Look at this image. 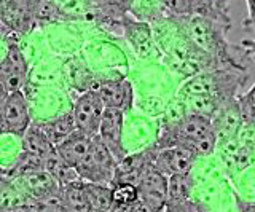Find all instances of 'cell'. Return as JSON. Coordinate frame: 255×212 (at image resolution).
I'll return each mask as SVG.
<instances>
[{"label": "cell", "instance_id": "1", "mask_svg": "<svg viewBox=\"0 0 255 212\" xmlns=\"http://www.w3.org/2000/svg\"><path fill=\"white\" fill-rule=\"evenodd\" d=\"M215 142H217V132L209 116L191 113L166 128L164 134L155 147H183L196 156H206L214 152Z\"/></svg>", "mask_w": 255, "mask_h": 212}, {"label": "cell", "instance_id": "2", "mask_svg": "<svg viewBox=\"0 0 255 212\" xmlns=\"http://www.w3.org/2000/svg\"><path fill=\"white\" fill-rule=\"evenodd\" d=\"M115 169H117V161L114 158V155L101 142L98 134L93 139V144L88 155L75 166L80 180L91 184L109 185V187L114 182Z\"/></svg>", "mask_w": 255, "mask_h": 212}, {"label": "cell", "instance_id": "3", "mask_svg": "<svg viewBox=\"0 0 255 212\" xmlns=\"http://www.w3.org/2000/svg\"><path fill=\"white\" fill-rule=\"evenodd\" d=\"M137 193L151 212H163L167 203V176L148 163L137 184Z\"/></svg>", "mask_w": 255, "mask_h": 212}, {"label": "cell", "instance_id": "4", "mask_svg": "<svg viewBox=\"0 0 255 212\" xmlns=\"http://www.w3.org/2000/svg\"><path fill=\"white\" fill-rule=\"evenodd\" d=\"M30 126L29 107L21 91L8 93L3 99L2 110V134H11L22 137Z\"/></svg>", "mask_w": 255, "mask_h": 212}, {"label": "cell", "instance_id": "5", "mask_svg": "<svg viewBox=\"0 0 255 212\" xmlns=\"http://www.w3.org/2000/svg\"><path fill=\"white\" fill-rule=\"evenodd\" d=\"M153 155H151V164L164 176L174 174H187L191 171L198 156L183 147H166L158 148L151 147Z\"/></svg>", "mask_w": 255, "mask_h": 212}, {"label": "cell", "instance_id": "6", "mask_svg": "<svg viewBox=\"0 0 255 212\" xmlns=\"http://www.w3.org/2000/svg\"><path fill=\"white\" fill-rule=\"evenodd\" d=\"M123 120L125 113L118 108H104L99 124L98 137L107 147V150L114 155L117 164L126 158L123 148Z\"/></svg>", "mask_w": 255, "mask_h": 212}, {"label": "cell", "instance_id": "7", "mask_svg": "<svg viewBox=\"0 0 255 212\" xmlns=\"http://www.w3.org/2000/svg\"><path fill=\"white\" fill-rule=\"evenodd\" d=\"M104 108L106 107H104L102 101L94 91H88L82 94L77 99L74 108H72L77 131H82L90 136L98 134Z\"/></svg>", "mask_w": 255, "mask_h": 212}, {"label": "cell", "instance_id": "8", "mask_svg": "<svg viewBox=\"0 0 255 212\" xmlns=\"http://www.w3.org/2000/svg\"><path fill=\"white\" fill-rule=\"evenodd\" d=\"M0 80L6 93L21 91L22 86L27 83V62L16 45L8 48L6 58L0 62Z\"/></svg>", "mask_w": 255, "mask_h": 212}, {"label": "cell", "instance_id": "9", "mask_svg": "<svg viewBox=\"0 0 255 212\" xmlns=\"http://www.w3.org/2000/svg\"><path fill=\"white\" fill-rule=\"evenodd\" d=\"M35 0H0V22L18 32H27Z\"/></svg>", "mask_w": 255, "mask_h": 212}, {"label": "cell", "instance_id": "10", "mask_svg": "<svg viewBox=\"0 0 255 212\" xmlns=\"http://www.w3.org/2000/svg\"><path fill=\"white\" fill-rule=\"evenodd\" d=\"M94 93L99 96L106 108H118L125 113L132 106V88L126 80L102 82Z\"/></svg>", "mask_w": 255, "mask_h": 212}, {"label": "cell", "instance_id": "11", "mask_svg": "<svg viewBox=\"0 0 255 212\" xmlns=\"http://www.w3.org/2000/svg\"><path fill=\"white\" fill-rule=\"evenodd\" d=\"M93 139H94V136L85 134L82 131H75V132H72L66 140H62L61 144L56 145L54 148L64 161L70 164L72 168H75L77 164L88 155V152H90Z\"/></svg>", "mask_w": 255, "mask_h": 212}, {"label": "cell", "instance_id": "12", "mask_svg": "<svg viewBox=\"0 0 255 212\" xmlns=\"http://www.w3.org/2000/svg\"><path fill=\"white\" fill-rule=\"evenodd\" d=\"M164 5L174 11L175 14H199V16L204 18H212L222 22H228L230 24V18L228 14L220 13L217 8L214 6L212 0H163Z\"/></svg>", "mask_w": 255, "mask_h": 212}, {"label": "cell", "instance_id": "13", "mask_svg": "<svg viewBox=\"0 0 255 212\" xmlns=\"http://www.w3.org/2000/svg\"><path fill=\"white\" fill-rule=\"evenodd\" d=\"M24 185V192L29 196V200L35 201L38 198H43V196L54 193L59 190V185L58 182L48 174V172L43 169L40 172H35V174L27 176V177H22V179H16Z\"/></svg>", "mask_w": 255, "mask_h": 212}, {"label": "cell", "instance_id": "14", "mask_svg": "<svg viewBox=\"0 0 255 212\" xmlns=\"http://www.w3.org/2000/svg\"><path fill=\"white\" fill-rule=\"evenodd\" d=\"M61 198L64 212H93L86 198L83 180L78 179L69 185L61 187Z\"/></svg>", "mask_w": 255, "mask_h": 212}, {"label": "cell", "instance_id": "15", "mask_svg": "<svg viewBox=\"0 0 255 212\" xmlns=\"http://www.w3.org/2000/svg\"><path fill=\"white\" fill-rule=\"evenodd\" d=\"M38 128L43 131V134L46 136V139L56 147L58 144H61L62 140H66L72 132L77 131L75 126V120H74V115L72 112L69 113H64L62 116L56 120H51L48 123H40Z\"/></svg>", "mask_w": 255, "mask_h": 212}, {"label": "cell", "instance_id": "16", "mask_svg": "<svg viewBox=\"0 0 255 212\" xmlns=\"http://www.w3.org/2000/svg\"><path fill=\"white\" fill-rule=\"evenodd\" d=\"M43 169L58 182L59 187L69 185L80 179L75 168H72L70 164L64 161L58 155V152H56V148L53 153H50L46 158H43Z\"/></svg>", "mask_w": 255, "mask_h": 212}, {"label": "cell", "instance_id": "17", "mask_svg": "<svg viewBox=\"0 0 255 212\" xmlns=\"http://www.w3.org/2000/svg\"><path fill=\"white\" fill-rule=\"evenodd\" d=\"M21 139H22L24 150L37 155L38 158H42V160L54 152V145L46 139L43 131L38 128V124H30Z\"/></svg>", "mask_w": 255, "mask_h": 212}, {"label": "cell", "instance_id": "18", "mask_svg": "<svg viewBox=\"0 0 255 212\" xmlns=\"http://www.w3.org/2000/svg\"><path fill=\"white\" fill-rule=\"evenodd\" d=\"M85 192L93 212L114 211V192H112V187L85 182Z\"/></svg>", "mask_w": 255, "mask_h": 212}, {"label": "cell", "instance_id": "19", "mask_svg": "<svg viewBox=\"0 0 255 212\" xmlns=\"http://www.w3.org/2000/svg\"><path fill=\"white\" fill-rule=\"evenodd\" d=\"M40 171H43V160L38 158L34 153L22 150V153L16 158L13 166L6 171V177L10 180H16V179L32 176Z\"/></svg>", "mask_w": 255, "mask_h": 212}, {"label": "cell", "instance_id": "20", "mask_svg": "<svg viewBox=\"0 0 255 212\" xmlns=\"http://www.w3.org/2000/svg\"><path fill=\"white\" fill-rule=\"evenodd\" d=\"M191 190H193V176L190 172L167 177V203L188 200Z\"/></svg>", "mask_w": 255, "mask_h": 212}, {"label": "cell", "instance_id": "21", "mask_svg": "<svg viewBox=\"0 0 255 212\" xmlns=\"http://www.w3.org/2000/svg\"><path fill=\"white\" fill-rule=\"evenodd\" d=\"M112 192H114V211L118 208H125L139 201L137 187L131 184H117L112 185Z\"/></svg>", "mask_w": 255, "mask_h": 212}, {"label": "cell", "instance_id": "22", "mask_svg": "<svg viewBox=\"0 0 255 212\" xmlns=\"http://www.w3.org/2000/svg\"><path fill=\"white\" fill-rule=\"evenodd\" d=\"M239 115L241 120L247 124L255 126V85L239 99Z\"/></svg>", "mask_w": 255, "mask_h": 212}, {"label": "cell", "instance_id": "23", "mask_svg": "<svg viewBox=\"0 0 255 212\" xmlns=\"http://www.w3.org/2000/svg\"><path fill=\"white\" fill-rule=\"evenodd\" d=\"M163 212H209V209L203 203H198L188 198L177 203H166Z\"/></svg>", "mask_w": 255, "mask_h": 212}, {"label": "cell", "instance_id": "24", "mask_svg": "<svg viewBox=\"0 0 255 212\" xmlns=\"http://www.w3.org/2000/svg\"><path fill=\"white\" fill-rule=\"evenodd\" d=\"M236 206H238L239 212H255V203L241 200L238 195H236Z\"/></svg>", "mask_w": 255, "mask_h": 212}, {"label": "cell", "instance_id": "25", "mask_svg": "<svg viewBox=\"0 0 255 212\" xmlns=\"http://www.w3.org/2000/svg\"><path fill=\"white\" fill-rule=\"evenodd\" d=\"M0 212H34V206H32V203H27V204H19V206L0 209Z\"/></svg>", "mask_w": 255, "mask_h": 212}, {"label": "cell", "instance_id": "26", "mask_svg": "<svg viewBox=\"0 0 255 212\" xmlns=\"http://www.w3.org/2000/svg\"><path fill=\"white\" fill-rule=\"evenodd\" d=\"M10 184H11V180L6 177V174L0 176V200H2L3 195L10 190Z\"/></svg>", "mask_w": 255, "mask_h": 212}, {"label": "cell", "instance_id": "27", "mask_svg": "<svg viewBox=\"0 0 255 212\" xmlns=\"http://www.w3.org/2000/svg\"><path fill=\"white\" fill-rule=\"evenodd\" d=\"M247 5H249V22L247 24L255 29V0H247Z\"/></svg>", "mask_w": 255, "mask_h": 212}, {"label": "cell", "instance_id": "28", "mask_svg": "<svg viewBox=\"0 0 255 212\" xmlns=\"http://www.w3.org/2000/svg\"><path fill=\"white\" fill-rule=\"evenodd\" d=\"M212 2H214V6H215V8H217L220 13L227 14V5H228L230 0H212Z\"/></svg>", "mask_w": 255, "mask_h": 212}, {"label": "cell", "instance_id": "29", "mask_svg": "<svg viewBox=\"0 0 255 212\" xmlns=\"http://www.w3.org/2000/svg\"><path fill=\"white\" fill-rule=\"evenodd\" d=\"M243 48L246 51H249L252 54H255V40H244L243 42Z\"/></svg>", "mask_w": 255, "mask_h": 212}, {"label": "cell", "instance_id": "30", "mask_svg": "<svg viewBox=\"0 0 255 212\" xmlns=\"http://www.w3.org/2000/svg\"><path fill=\"white\" fill-rule=\"evenodd\" d=\"M107 2L115 6H126V5H129L132 0H107Z\"/></svg>", "mask_w": 255, "mask_h": 212}, {"label": "cell", "instance_id": "31", "mask_svg": "<svg viewBox=\"0 0 255 212\" xmlns=\"http://www.w3.org/2000/svg\"><path fill=\"white\" fill-rule=\"evenodd\" d=\"M6 90H5V86H3V83H2V80H0V99H3L5 96H6Z\"/></svg>", "mask_w": 255, "mask_h": 212}, {"label": "cell", "instance_id": "32", "mask_svg": "<svg viewBox=\"0 0 255 212\" xmlns=\"http://www.w3.org/2000/svg\"><path fill=\"white\" fill-rule=\"evenodd\" d=\"M5 99V98H3ZM3 99H0V134H2V110H3Z\"/></svg>", "mask_w": 255, "mask_h": 212}, {"label": "cell", "instance_id": "33", "mask_svg": "<svg viewBox=\"0 0 255 212\" xmlns=\"http://www.w3.org/2000/svg\"><path fill=\"white\" fill-rule=\"evenodd\" d=\"M3 174H6V171H3V168L0 166V176H3Z\"/></svg>", "mask_w": 255, "mask_h": 212}]
</instances>
